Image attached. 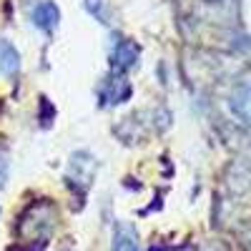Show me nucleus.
I'll list each match as a JSON object with an SVG mask.
<instances>
[{"mask_svg":"<svg viewBox=\"0 0 251 251\" xmlns=\"http://www.w3.org/2000/svg\"><path fill=\"white\" fill-rule=\"evenodd\" d=\"M55 226V208L48 201H35L30 203L23 214H20V224H18V234L20 239H28L23 244H33V241H43L50 236Z\"/></svg>","mask_w":251,"mask_h":251,"instance_id":"f257e3e1","label":"nucleus"},{"mask_svg":"<svg viewBox=\"0 0 251 251\" xmlns=\"http://www.w3.org/2000/svg\"><path fill=\"white\" fill-rule=\"evenodd\" d=\"M98 171V161L86 153V151H78L71 156L68 161V169H66V181L71 188H78V191H86V188L91 186L93 176Z\"/></svg>","mask_w":251,"mask_h":251,"instance_id":"f03ea898","label":"nucleus"},{"mask_svg":"<svg viewBox=\"0 0 251 251\" xmlns=\"http://www.w3.org/2000/svg\"><path fill=\"white\" fill-rule=\"evenodd\" d=\"M108 58H111V66H113L116 73H126V71H131L136 66V60H138V46L131 43L128 38H113Z\"/></svg>","mask_w":251,"mask_h":251,"instance_id":"7ed1b4c3","label":"nucleus"},{"mask_svg":"<svg viewBox=\"0 0 251 251\" xmlns=\"http://www.w3.org/2000/svg\"><path fill=\"white\" fill-rule=\"evenodd\" d=\"M131 98V83L123 73H113L100 86V106H121Z\"/></svg>","mask_w":251,"mask_h":251,"instance_id":"20e7f679","label":"nucleus"},{"mask_svg":"<svg viewBox=\"0 0 251 251\" xmlns=\"http://www.w3.org/2000/svg\"><path fill=\"white\" fill-rule=\"evenodd\" d=\"M30 20H33V25L40 28L43 33H53L60 23V10L55 3H50V0H43V3H38L30 13Z\"/></svg>","mask_w":251,"mask_h":251,"instance_id":"39448f33","label":"nucleus"},{"mask_svg":"<svg viewBox=\"0 0 251 251\" xmlns=\"http://www.w3.org/2000/svg\"><path fill=\"white\" fill-rule=\"evenodd\" d=\"M20 71V53L10 40H0V75H15Z\"/></svg>","mask_w":251,"mask_h":251,"instance_id":"423d86ee","label":"nucleus"},{"mask_svg":"<svg viewBox=\"0 0 251 251\" xmlns=\"http://www.w3.org/2000/svg\"><path fill=\"white\" fill-rule=\"evenodd\" d=\"M113 251H138V234L131 224H118L113 231Z\"/></svg>","mask_w":251,"mask_h":251,"instance_id":"0eeeda50","label":"nucleus"},{"mask_svg":"<svg viewBox=\"0 0 251 251\" xmlns=\"http://www.w3.org/2000/svg\"><path fill=\"white\" fill-rule=\"evenodd\" d=\"M86 10L98 20V23H111V10H108V3L106 0H86Z\"/></svg>","mask_w":251,"mask_h":251,"instance_id":"6e6552de","label":"nucleus"},{"mask_svg":"<svg viewBox=\"0 0 251 251\" xmlns=\"http://www.w3.org/2000/svg\"><path fill=\"white\" fill-rule=\"evenodd\" d=\"M8 171H10V161H8V151L0 146V188L8 181Z\"/></svg>","mask_w":251,"mask_h":251,"instance_id":"1a4fd4ad","label":"nucleus"}]
</instances>
